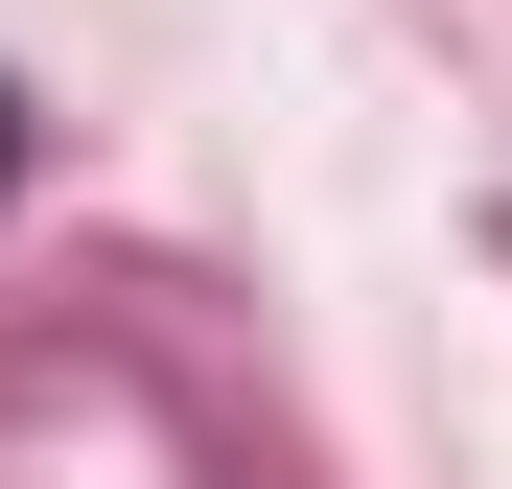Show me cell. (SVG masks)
<instances>
[{
	"instance_id": "obj_1",
	"label": "cell",
	"mask_w": 512,
	"mask_h": 489,
	"mask_svg": "<svg viewBox=\"0 0 512 489\" xmlns=\"http://www.w3.org/2000/svg\"><path fill=\"white\" fill-rule=\"evenodd\" d=\"M0 187H24V117H0Z\"/></svg>"
}]
</instances>
